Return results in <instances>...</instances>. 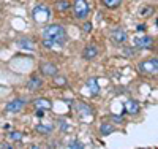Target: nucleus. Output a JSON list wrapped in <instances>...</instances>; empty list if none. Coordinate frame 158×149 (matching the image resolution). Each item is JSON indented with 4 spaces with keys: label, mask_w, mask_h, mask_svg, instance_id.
Listing matches in <instances>:
<instances>
[{
    "label": "nucleus",
    "mask_w": 158,
    "mask_h": 149,
    "mask_svg": "<svg viewBox=\"0 0 158 149\" xmlns=\"http://www.w3.org/2000/svg\"><path fill=\"white\" fill-rule=\"evenodd\" d=\"M43 40H44V46L46 48H54V46H62L65 42L68 40L67 30L59 24H52L48 25L43 30Z\"/></svg>",
    "instance_id": "nucleus-1"
},
{
    "label": "nucleus",
    "mask_w": 158,
    "mask_h": 149,
    "mask_svg": "<svg viewBox=\"0 0 158 149\" xmlns=\"http://www.w3.org/2000/svg\"><path fill=\"white\" fill-rule=\"evenodd\" d=\"M32 16H33L35 22H38V24H46V22L51 19V10H49L46 5H38V7L33 8Z\"/></svg>",
    "instance_id": "nucleus-2"
},
{
    "label": "nucleus",
    "mask_w": 158,
    "mask_h": 149,
    "mask_svg": "<svg viewBox=\"0 0 158 149\" xmlns=\"http://www.w3.org/2000/svg\"><path fill=\"white\" fill-rule=\"evenodd\" d=\"M73 11H74V16L77 19H85L89 16V3L85 2V0H74L73 3Z\"/></svg>",
    "instance_id": "nucleus-3"
},
{
    "label": "nucleus",
    "mask_w": 158,
    "mask_h": 149,
    "mask_svg": "<svg viewBox=\"0 0 158 149\" xmlns=\"http://www.w3.org/2000/svg\"><path fill=\"white\" fill-rule=\"evenodd\" d=\"M139 70L142 73L155 75L158 72V60L156 59H152V60H147V62H141L139 64Z\"/></svg>",
    "instance_id": "nucleus-4"
},
{
    "label": "nucleus",
    "mask_w": 158,
    "mask_h": 149,
    "mask_svg": "<svg viewBox=\"0 0 158 149\" xmlns=\"http://www.w3.org/2000/svg\"><path fill=\"white\" fill-rule=\"evenodd\" d=\"M76 111H77V114L82 116V119L85 121V122H90L92 117H94V111H92V108L89 105H85V103H77L76 105Z\"/></svg>",
    "instance_id": "nucleus-5"
},
{
    "label": "nucleus",
    "mask_w": 158,
    "mask_h": 149,
    "mask_svg": "<svg viewBox=\"0 0 158 149\" xmlns=\"http://www.w3.org/2000/svg\"><path fill=\"white\" fill-rule=\"evenodd\" d=\"M135 45L138 48H142V49H150L153 46V38L149 37V35H142V37H136L135 38Z\"/></svg>",
    "instance_id": "nucleus-6"
},
{
    "label": "nucleus",
    "mask_w": 158,
    "mask_h": 149,
    "mask_svg": "<svg viewBox=\"0 0 158 149\" xmlns=\"http://www.w3.org/2000/svg\"><path fill=\"white\" fill-rule=\"evenodd\" d=\"M111 40L115 45H122L127 42V32L123 29H114L111 33Z\"/></svg>",
    "instance_id": "nucleus-7"
},
{
    "label": "nucleus",
    "mask_w": 158,
    "mask_h": 149,
    "mask_svg": "<svg viewBox=\"0 0 158 149\" xmlns=\"http://www.w3.org/2000/svg\"><path fill=\"white\" fill-rule=\"evenodd\" d=\"M24 106H25V102L22 99H16V100H13V102H10L6 105V111H10V113H19Z\"/></svg>",
    "instance_id": "nucleus-8"
},
{
    "label": "nucleus",
    "mask_w": 158,
    "mask_h": 149,
    "mask_svg": "<svg viewBox=\"0 0 158 149\" xmlns=\"http://www.w3.org/2000/svg\"><path fill=\"white\" fill-rule=\"evenodd\" d=\"M40 70L46 76H56L57 75V67L54 64H41L40 65Z\"/></svg>",
    "instance_id": "nucleus-9"
},
{
    "label": "nucleus",
    "mask_w": 158,
    "mask_h": 149,
    "mask_svg": "<svg viewBox=\"0 0 158 149\" xmlns=\"http://www.w3.org/2000/svg\"><path fill=\"white\" fill-rule=\"evenodd\" d=\"M125 110H127V113H130V114H138V113H139V103H138L136 100H128V102L125 103Z\"/></svg>",
    "instance_id": "nucleus-10"
},
{
    "label": "nucleus",
    "mask_w": 158,
    "mask_h": 149,
    "mask_svg": "<svg viewBox=\"0 0 158 149\" xmlns=\"http://www.w3.org/2000/svg\"><path fill=\"white\" fill-rule=\"evenodd\" d=\"M33 105H35L36 110H49V108L52 106V103L48 99H36L33 102Z\"/></svg>",
    "instance_id": "nucleus-11"
},
{
    "label": "nucleus",
    "mask_w": 158,
    "mask_h": 149,
    "mask_svg": "<svg viewBox=\"0 0 158 149\" xmlns=\"http://www.w3.org/2000/svg\"><path fill=\"white\" fill-rule=\"evenodd\" d=\"M97 54H98V49H97V46H92V45H89L85 49H84V52H82V56L85 57V59H94V57H97Z\"/></svg>",
    "instance_id": "nucleus-12"
},
{
    "label": "nucleus",
    "mask_w": 158,
    "mask_h": 149,
    "mask_svg": "<svg viewBox=\"0 0 158 149\" xmlns=\"http://www.w3.org/2000/svg\"><path fill=\"white\" fill-rule=\"evenodd\" d=\"M87 89L90 90V95H97L98 90H100V87L97 84V79H89L87 81Z\"/></svg>",
    "instance_id": "nucleus-13"
},
{
    "label": "nucleus",
    "mask_w": 158,
    "mask_h": 149,
    "mask_svg": "<svg viewBox=\"0 0 158 149\" xmlns=\"http://www.w3.org/2000/svg\"><path fill=\"white\" fill-rule=\"evenodd\" d=\"M41 84H43V81H41V78H38V76H32L30 81H29V87L30 89H38V87H41Z\"/></svg>",
    "instance_id": "nucleus-14"
},
{
    "label": "nucleus",
    "mask_w": 158,
    "mask_h": 149,
    "mask_svg": "<svg viewBox=\"0 0 158 149\" xmlns=\"http://www.w3.org/2000/svg\"><path fill=\"white\" fill-rule=\"evenodd\" d=\"M70 2L68 0H59V2L56 3V8L59 10V11H68L70 10Z\"/></svg>",
    "instance_id": "nucleus-15"
},
{
    "label": "nucleus",
    "mask_w": 158,
    "mask_h": 149,
    "mask_svg": "<svg viewBox=\"0 0 158 149\" xmlns=\"http://www.w3.org/2000/svg\"><path fill=\"white\" fill-rule=\"evenodd\" d=\"M18 46L22 48V49H30V51L35 49V46H33V43L30 42V40H21V42L18 43Z\"/></svg>",
    "instance_id": "nucleus-16"
},
{
    "label": "nucleus",
    "mask_w": 158,
    "mask_h": 149,
    "mask_svg": "<svg viewBox=\"0 0 158 149\" xmlns=\"http://www.w3.org/2000/svg\"><path fill=\"white\" fill-rule=\"evenodd\" d=\"M103 3L108 8H118L122 3V0H103Z\"/></svg>",
    "instance_id": "nucleus-17"
},
{
    "label": "nucleus",
    "mask_w": 158,
    "mask_h": 149,
    "mask_svg": "<svg viewBox=\"0 0 158 149\" xmlns=\"http://www.w3.org/2000/svg\"><path fill=\"white\" fill-rule=\"evenodd\" d=\"M114 132V127L112 125H109V124H103L101 125V133L103 135H109V133H112Z\"/></svg>",
    "instance_id": "nucleus-18"
},
{
    "label": "nucleus",
    "mask_w": 158,
    "mask_h": 149,
    "mask_svg": "<svg viewBox=\"0 0 158 149\" xmlns=\"http://www.w3.org/2000/svg\"><path fill=\"white\" fill-rule=\"evenodd\" d=\"M36 130H38L40 133H44V135H48V133H51L52 127H51V125H38V127H36Z\"/></svg>",
    "instance_id": "nucleus-19"
},
{
    "label": "nucleus",
    "mask_w": 158,
    "mask_h": 149,
    "mask_svg": "<svg viewBox=\"0 0 158 149\" xmlns=\"http://www.w3.org/2000/svg\"><path fill=\"white\" fill-rule=\"evenodd\" d=\"M68 147H73V149H81V147H84V144L81 143V141H71L70 144H68Z\"/></svg>",
    "instance_id": "nucleus-20"
},
{
    "label": "nucleus",
    "mask_w": 158,
    "mask_h": 149,
    "mask_svg": "<svg viewBox=\"0 0 158 149\" xmlns=\"http://www.w3.org/2000/svg\"><path fill=\"white\" fill-rule=\"evenodd\" d=\"M10 137H11L13 140H21V138H22V135H21L19 132H16V133H10Z\"/></svg>",
    "instance_id": "nucleus-21"
},
{
    "label": "nucleus",
    "mask_w": 158,
    "mask_h": 149,
    "mask_svg": "<svg viewBox=\"0 0 158 149\" xmlns=\"http://www.w3.org/2000/svg\"><path fill=\"white\" fill-rule=\"evenodd\" d=\"M56 83H57L59 86H63V84H65V78H57Z\"/></svg>",
    "instance_id": "nucleus-22"
},
{
    "label": "nucleus",
    "mask_w": 158,
    "mask_h": 149,
    "mask_svg": "<svg viewBox=\"0 0 158 149\" xmlns=\"http://www.w3.org/2000/svg\"><path fill=\"white\" fill-rule=\"evenodd\" d=\"M84 29H85L87 32H90V29H92V24H85V25H84Z\"/></svg>",
    "instance_id": "nucleus-23"
},
{
    "label": "nucleus",
    "mask_w": 158,
    "mask_h": 149,
    "mask_svg": "<svg viewBox=\"0 0 158 149\" xmlns=\"http://www.w3.org/2000/svg\"><path fill=\"white\" fill-rule=\"evenodd\" d=\"M0 147H6V149H11L13 146H11V144H0Z\"/></svg>",
    "instance_id": "nucleus-24"
}]
</instances>
